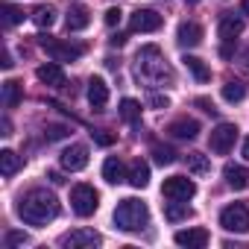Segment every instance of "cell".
Here are the masks:
<instances>
[{
  "instance_id": "cell-1",
  "label": "cell",
  "mask_w": 249,
  "mask_h": 249,
  "mask_svg": "<svg viewBox=\"0 0 249 249\" xmlns=\"http://www.w3.org/2000/svg\"><path fill=\"white\" fill-rule=\"evenodd\" d=\"M18 214H21V220L30 223V226H47L50 220L59 217V199H56L50 191L36 188V191H30V194L21 196Z\"/></svg>"
},
{
  "instance_id": "cell-2",
  "label": "cell",
  "mask_w": 249,
  "mask_h": 249,
  "mask_svg": "<svg viewBox=\"0 0 249 249\" xmlns=\"http://www.w3.org/2000/svg\"><path fill=\"white\" fill-rule=\"evenodd\" d=\"M135 73H138V79H147L150 85L173 82V68L167 65L164 53L156 44H147V47L138 50V56H135Z\"/></svg>"
},
{
  "instance_id": "cell-3",
  "label": "cell",
  "mask_w": 249,
  "mask_h": 249,
  "mask_svg": "<svg viewBox=\"0 0 249 249\" xmlns=\"http://www.w3.org/2000/svg\"><path fill=\"white\" fill-rule=\"evenodd\" d=\"M147 223H150L147 202H141L135 196L117 202V208H114V226L120 231H141V229H147Z\"/></svg>"
},
{
  "instance_id": "cell-4",
  "label": "cell",
  "mask_w": 249,
  "mask_h": 249,
  "mask_svg": "<svg viewBox=\"0 0 249 249\" xmlns=\"http://www.w3.org/2000/svg\"><path fill=\"white\" fill-rule=\"evenodd\" d=\"M38 44H41V50H44L53 62H76V59L85 53V47H82V44H71V41L50 38V36H41V38H38Z\"/></svg>"
},
{
  "instance_id": "cell-5",
  "label": "cell",
  "mask_w": 249,
  "mask_h": 249,
  "mask_svg": "<svg viewBox=\"0 0 249 249\" xmlns=\"http://www.w3.org/2000/svg\"><path fill=\"white\" fill-rule=\"evenodd\" d=\"M71 208L79 217H91L100 208V194L91 185H73L71 188Z\"/></svg>"
},
{
  "instance_id": "cell-6",
  "label": "cell",
  "mask_w": 249,
  "mask_h": 249,
  "mask_svg": "<svg viewBox=\"0 0 249 249\" xmlns=\"http://www.w3.org/2000/svg\"><path fill=\"white\" fill-rule=\"evenodd\" d=\"M220 226L226 231H237V234H246L249 231V208L243 202H231L220 211Z\"/></svg>"
},
{
  "instance_id": "cell-7",
  "label": "cell",
  "mask_w": 249,
  "mask_h": 249,
  "mask_svg": "<svg viewBox=\"0 0 249 249\" xmlns=\"http://www.w3.org/2000/svg\"><path fill=\"white\" fill-rule=\"evenodd\" d=\"M237 126L234 123H220L217 129H211V135H208V147H211V153H217V156H226V153H231V147H234V141H237Z\"/></svg>"
},
{
  "instance_id": "cell-8",
  "label": "cell",
  "mask_w": 249,
  "mask_h": 249,
  "mask_svg": "<svg viewBox=\"0 0 249 249\" xmlns=\"http://www.w3.org/2000/svg\"><path fill=\"white\" fill-rule=\"evenodd\" d=\"M161 24H164V18L156 9H135L129 15V30L132 33H156V30H161Z\"/></svg>"
},
{
  "instance_id": "cell-9",
  "label": "cell",
  "mask_w": 249,
  "mask_h": 249,
  "mask_svg": "<svg viewBox=\"0 0 249 249\" xmlns=\"http://www.w3.org/2000/svg\"><path fill=\"white\" fill-rule=\"evenodd\" d=\"M161 194H164L167 199H185V202H188V199L196 194V185H194L188 176H170V179H164Z\"/></svg>"
},
{
  "instance_id": "cell-10",
  "label": "cell",
  "mask_w": 249,
  "mask_h": 249,
  "mask_svg": "<svg viewBox=\"0 0 249 249\" xmlns=\"http://www.w3.org/2000/svg\"><path fill=\"white\" fill-rule=\"evenodd\" d=\"M100 243H103V237L94 229H73L59 237V246H65V249H82V246H100Z\"/></svg>"
},
{
  "instance_id": "cell-11",
  "label": "cell",
  "mask_w": 249,
  "mask_h": 249,
  "mask_svg": "<svg viewBox=\"0 0 249 249\" xmlns=\"http://www.w3.org/2000/svg\"><path fill=\"white\" fill-rule=\"evenodd\" d=\"M62 167L76 173V170H85L88 167V147L85 144H71L68 150H62Z\"/></svg>"
},
{
  "instance_id": "cell-12",
  "label": "cell",
  "mask_w": 249,
  "mask_h": 249,
  "mask_svg": "<svg viewBox=\"0 0 249 249\" xmlns=\"http://www.w3.org/2000/svg\"><path fill=\"white\" fill-rule=\"evenodd\" d=\"M91 24V12H88V6H82V3H71L68 6V15H65V27H68V33H79V30H85Z\"/></svg>"
},
{
  "instance_id": "cell-13",
  "label": "cell",
  "mask_w": 249,
  "mask_h": 249,
  "mask_svg": "<svg viewBox=\"0 0 249 249\" xmlns=\"http://www.w3.org/2000/svg\"><path fill=\"white\" fill-rule=\"evenodd\" d=\"M36 76H38V82H44V85H50V88H65V71H62V62H47V65H41L38 71H36Z\"/></svg>"
},
{
  "instance_id": "cell-14",
  "label": "cell",
  "mask_w": 249,
  "mask_h": 249,
  "mask_svg": "<svg viewBox=\"0 0 249 249\" xmlns=\"http://www.w3.org/2000/svg\"><path fill=\"white\" fill-rule=\"evenodd\" d=\"M167 132L173 138H179V141H194L199 135V123L194 117H179V120H173L170 126H167Z\"/></svg>"
},
{
  "instance_id": "cell-15",
  "label": "cell",
  "mask_w": 249,
  "mask_h": 249,
  "mask_svg": "<svg viewBox=\"0 0 249 249\" xmlns=\"http://www.w3.org/2000/svg\"><path fill=\"white\" fill-rule=\"evenodd\" d=\"M88 103H91L94 111H103V108L108 106V85H106L100 76H94V79L88 82Z\"/></svg>"
},
{
  "instance_id": "cell-16",
  "label": "cell",
  "mask_w": 249,
  "mask_h": 249,
  "mask_svg": "<svg viewBox=\"0 0 249 249\" xmlns=\"http://www.w3.org/2000/svg\"><path fill=\"white\" fill-rule=\"evenodd\" d=\"M173 240L179 246H188V249H202L208 243V231L205 229H182V231L173 234Z\"/></svg>"
},
{
  "instance_id": "cell-17",
  "label": "cell",
  "mask_w": 249,
  "mask_h": 249,
  "mask_svg": "<svg viewBox=\"0 0 249 249\" xmlns=\"http://www.w3.org/2000/svg\"><path fill=\"white\" fill-rule=\"evenodd\" d=\"M176 41H179V47H196V44L202 41V27L194 24V21L179 24V30H176Z\"/></svg>"
},
{
  "instance_id": "cell-18",
  "label": "cell",
  "mask_w": 249,
  "mask_h": 249,
  "mask_svg": "<svg viewBox=\"0 0 249 249\" xmlns=\"http://www.w3.org/2000/svg\"><path fill=\"white\" fill-rule=\"evenodd\" d=\"M243 33V21L240 18H234V15H226L223 21H220V27H217V36L223 38V44H234V38Z\"/></svg>"
},
{
  "instance_id": "cell-19",
  "label": "cell",
  "mask_w": 249,
  "mask_h": 249,
  "mask_svg": "<svg viewBox=\"0 0 249 249\" xmlns=\"http://www.w3.org/2000/svg\"><path fill=\"white\" fill-rule=\"evenodd\" d=\"M103 179H106L108 185H120L123 179H129V173L123 170V161H120V159L108 156V159L103 161Z\"/></svg>"
},
{
  "instance_id": "cell-20",
  "label": "cell",
  "mask_w": 249,
  "mask_h": 249,
  "mask_svg": "<svg viewBox=\"0 0 249 249\" xmlns=\"http://www.w3.org/2000/svg\"><path fill=\"white\" fill-rule=\"evenodd\" d=\"M223 176H226L229 188H234V191H243V188L249 185V173H246V167H240V164H226V167H223Z\"/></svg>"
},
{
  "instance_id": "cell-21",
  "label": "cell",
  "mask_w": 249,
  "mask_h": 249,
  "mask_svg": "<svg viewBox=\"0 0 249 249\" xmlns=\"http://www.w3.org/2000/svg\"><path fill=\"white\" fill-rule=\"evenodd\" d=\"M129 185L132 188H147L150 185V164L147 161H141V159L132 161V167H129Z\"/></svg>"
},
{
  "instance_id": "cell-22",
  "label": "cell",
  "mask_w": 249,
  "mask_h": 249,
  "mask_svg": "<svg viewBox=\"0 0 249 249\" xmlns=\"http://www.w3.org/2000/svg\"><path fill=\"white\" fill-rule=\"evenodd\" d=\"M21 100H24V85L18 79H6L3 82V106L6 108H15Z\"/></svg>"
},
{
  "instance_id": "cell-23",
  "label": "cell",
  "mask_w": 249,
  "mask_h": 249,
  "mask_svg": "<svg viewBox=\"0 0 249 249\" xmlns=\"http://www.w3.org/2000/svg\"><path fill=\"white\" fill-rule=\"evenodd\" d=\"M182 65L194 73V79H196V82H208V79H211V68H208L202 59H196V56H185V59H182Z\"/></svg>"
},
{
  "instance_id": "cell-24",
  "label": "cell",
  "mask_w": 249,
  "mask_h": 249,
  "mask_svg": "<svg viewBox=\"0 0 249 249\" xmlns=\"http://www.w3.org/2000/svg\"><path fill=\"white\" fill-rule=\"evenodd\" d=\"M164 217H167L170 223H179V220H188V217H191V208H188L185 199H170V202L164 205Z\"/></svg>"
},
{
  "instance_id": "cell-25",
  "label": "cell",
  "mask_w": 249,
  "mask_h": 249,
  "mask_svg": "<svg viewBox=\"0 0 249 249\" xmlns=\"http://www.w3.org/2000/svg\"><path fill=\"white\" fill-rule=\"evenodd\" d=\"M120 117L126 120V123H132V126H138V123H141V103L132 100V97H126V100L120 103Z\"/></svg>"
},
{
  "instance_id": "cell-26",
  "label": "cell",
  "mask_w": 249,
  "mask_h": 249,
  "mask_svg": "<svg viewBox=\"0 0 249 249\" xmlns=\"http://www.w3.org/2000/svg\"><path fill=\"white\" fill-rule=\"evenodd\" d=\"M18 167H21V156H18V153H12V150H3V153H0V173H3L6 179L15 176Z\"/></svg>"
},
{
  "instance_id": "cell-27",
  "label": "cell",
  "mask_w": 249,
  "mask_h": 249,
  "mask_svg": "<svg viewBox=\"0 0 249 249\" xmlns=\"http://www.w3.org/2000/svg\"><path fill=\"white\" fill-rule=\"evenodd\" d=\"M185 164H188V170L196 173V176H205V173L211 170V161H208V156H202V153H188V156H185Z\"/></svg>"
},
{
  "instance_id": "cell-28",
  "label": "cell",
  "mask_w": 249,
  "mask_h": 249,
  "mask_svg": "<svg viewBox=\"0 0 249 249\" xmlns=\"http://www.w3.org/2000/svg\"><path fill=\"white\" fill-rule=\"evenodd\" d=\"M33 24L41 27V30H50V27L56 24V12H53V6H36V9H33Z\"/></svg>"
},
{
  "instance_id": "cell-29",
  "label": "cell",
  "mask_w": 249,
  "mask_h": 249,
  "mask_svg": "<svg viewBox=\"0 0 249 249\" xmlns=\"http://www.w3.org/2000/svg\"><path fill=\"white\" fill-rule=\"evenodd\" d=\"M243 97H246V85H243V82L229 79V82L223 85V100H226V103H240Z\"/></svg>"
},
{
  "instance_id": "cell-30",
  "label": "cell",
  "mask_w": 249,
  "mask_h": 249,
  "mask_svg": "<svg viewBox=\"0 0 249 249\" xmlns=\"http://www.w3.org/2000/svg\"><path fill=\"white\" fill-rule=\"evenodd\" d=\"M68 135H71V129L62 126V123H47V126H44V138H47V141H62V138H68Z\"/></svg>"
},
{
  "instance_id": "cell-31",
  "label": "cell",
  "mask_w": 249,
  "mask_h": 249,
  "mask_svg": "<svg viewBox=\"0 0 249 249\" xmlns=\"http://www.w3.org/2000/svg\"><path fill=\"white\" fill-rule=\"evenodd\" d=\"M0 12H3V24H6V27H15V24L24 21V9H18V6H9V3H6Z\"/></svg>"
},
{
  "instance_id": "cell-32",
  "label": "cell",
  "mask_w": 249,
  "mask_h": 249,
  "mask_svg": "<svg viewBox=\"0 0 249 249\" xmlns=\"http://www.w3.org/2000/svg\"><path fill=\"white\" fill-rule=\"evenodd\" d=\"M153 159H156V164H173L176 161V153L170 150V147H153Z\"/></svg>"
},
{
  "instance_id": "cell-33",
  "label": "cell",
  "mask_w": 249,
  "mask_h": 249,
  "mask_svg": "<svg viewBox=\"0 0 249 249\" xmlns=\"http://www.w3.org/2000/svg\"><path fill=\"white\" fill-rule=\"evenodd\" d=\"M24 243H30L27 231H9L6 234V246H24Z\"/></svg>"
},
{
  "instance_id": "cell-34",
  "label": "cell",
  "mask_w": 249,
  "mask_h": 249,
  "mask_svg": "<svg viewBox=\"0 0 249 249\" xmlns=\"http://www.w3.org/2000/svg\"><path fill=\"white\" fill-rule=\"evenodd\" d=\"M91 135H94V141H97L100 147H111V144H114V135H108L106 129H97V132H91Z\"/></svg>"
},
{
  "instance_id": "cell-35",
  "label": "cell",
  "mask_w": 249,
  "mask_h": 249,
  "mask_svg": "<svg viewBox=\"0 0 249 249\" xmlns=\"http://www.w3.org/2000/svg\"><path fill=\"white\" fill-rule=\"evenodd\" d=\"M103 21H106V27H117V24H120V9H117V6H111V9L106 12V18H103Z\"/></svg>"
},
{
  "instance_id": "cell-36",
  "label": "cell",
  "mask_w": 249,
  "mask_h": 249,
  "mask_svg": "<svg viewBox=\"0 0 249 249\" xmlns=\"http://www.w3.org/2000/svg\"><path fill=\"white\" fill-rule=\"evenodd\" d=\"M150 106H153V108H167V106H170V100H167V97H161V94H153V97H150Z\"/></svg>"
},
{
  "instance_id": "cell-37",
  "label": "cell",
  "mask_w": 249,
  "mask_h": 249,
  "mask_svg": "<svg viewBox=\"0 0 249 249\" xmlns=\"http://www.w3.org/2000/svg\"><path fill=\"white\" fill-rule=\"evenodd\" d=\"M196 106H199L202 111H208V114H217V108H214V103H211L208 97H199V100H196Z\"/></svg>"
},
{
  "instance_id": "cell-38",
  "label": "cell",
  "mask_w": 249,
  "mask_h": 249,
  "mask_svg": "<svg viewBox=\"0 0 249 249\" xmlns=\"http://www.w3.org/2000/svg\"><path fill=\"white\" fill-rule=\"evenodd\" d=\"M108 44H111V47H123V44H126V36H123V33H114V36L108 38Z\"/></svg>"
},
{
  "instance_id": "cell-39",
  "label": "cell",
  "mask_w": 249,
  "mask_h": 249,
  "mask_svg": "<svg viewBox=\"0 0 249 249\" xmlns=\"http://www.w3.org/2000/svg\"><path fill=\"white\" fill-rule=\"evenodd\" d=\"M47 179H50L53 185H62V182H65V179H62V173H56V170H50V173H47Z\"/></svg>"
},
{
  "instance_id": "cell-40",
  "label": "cell",
  "mask_w": 249,
  "mask_h": 249,
  "mask_svg": "<svg viewBox=\"0 0 249 249\" xmlns=\"http://www.w3.org/2000/svg\"><path fill=\"white\" fill-rule=\"evenodd\" d=\"M0 65H3V68H6V71H9V68H12V65H15V62H12V53H9V50H6V53H3V62H0Z\"/></svg>"
},
{
  "instance_id": "cell-41",
  "label": "cell",
  "mask_w": 249,
  "mask_h": 249,
  "mask_svg": "<svg viewBox=\"0 0 249 249\" xmlns=\"http://www.w3.org/2000/svg\"><path fill=\"white\" fill-rule=\"evenodd\" d=\"M3 135H12V123H9V117H3Z\"/></svg>"
},
{
  "instance_id": "cell-42",
  "label": "cell",
  "mask_w": 249,
  "mask_h": 249,
  "mask_svg": "<svg viewBox=\"0 0 249 249\" xmlns=\"http://www.w3.org/2000/svg\"><path fill=\"white\" fill-rule=\"evenodd\" d=\"M240 153H243V159L249 161V135H246V141H243V150H240Z\"/></svg>"
},
{
  "instance_id": "cell-43",
  "label": "cell",
  "mask_w": 249,
  "mask_h": 249,
  "mask_svg": "<svg viewBox=\"0 0 249 249\" xmlns=\"http://www.w3.org/2000/svg\"><path fill=\"white\" fill-rule=\"evenodd\" d=\"M240 9H243V12L249 15V0H240Z\"/></svg>"
},
{
  "instance_id": "cell-44",
  "label": "cell",
  "mask_w": 249,
  "mask_h": 249,
  "mask_svg": "<svg viewBox=\"0 0 249 249\" xmlns=\"http://www.w3.org/2000/svg\"><path fill=\"white\" fill-rule=\"evenodd\" d=\"M185 3H191V6H194V3H199V0H185Z\"/></svg>"
},
{
  "instance_id": "cell-45",
  "label": "cell",
  "mask_w": 249,
  "mask_h": 249,
  "mask_svg": "<svg viewBox=\"0 0 249 249\" xmlns=\"http://www.w3.org/2000/svg\"><path fill=\"white\" fill-rule=\"evenodd\" d=\"M246 71H249V53H246Z\"/></svg>"
}]
</instances>
